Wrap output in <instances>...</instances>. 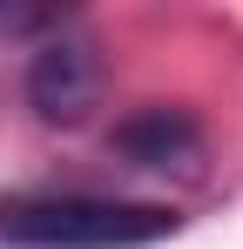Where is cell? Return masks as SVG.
I'll use <instances>...</instances> for the list:
<instances>
[{
    "label": "cell",
    "instance_id": "1",
    "mask_svg": "<svg viewBox=\"0 0 243 249\" xmlns=\"http://www.w3.org/2000/svg\"><path fill=\"white\" fill-rule=\"evenodd\" d=\"M176 236V209L115 202V196H47L0 209L7 249H149Z\"/></svg>",
    "mask_w": 243,
    "mask_h": 249
},
{
    "label": "cell",
    "instance_id": "2",
    "mask_svg": "<svg viewBox=\"0 0 243 249\" xmlns=\"http://www.w3.org/2000/svg\"><path fill=\"white\" fill-rule=\"evenodd\" d=\"M101 94V61L88 41H47L27 61V101L40 122H81Z\"/></svg>",
    "mask_w": 243,
    "mask_h": 249
},
{
    "label": "cell",
    "instance_id": "3",
    "mask_svg": "<svg viewBox=\"0 0 243 249\" xmlns=\"http://www.w3.org/2000/svg\"><path fill=\"white\" fill-rule=\"evenodd\" d=\"M122 148L135 162H149V168H169L176 148H196V128L182 122V115H169V108H156V115H142V122L122 128Z\"/></svg>",
    "mask_w": 243,
    "mask_h": 249
}]
</instances>
